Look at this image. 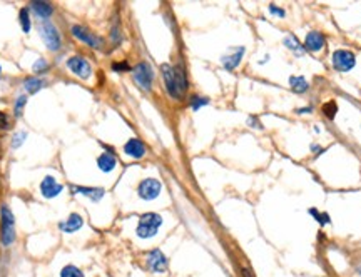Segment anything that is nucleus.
<instances>
[{
    "mask_svg": "<svg viewBox=\"0 0 361 277\" xmlns=\"http://www.w3.org/2000/svg\"><path fill=\"white\" fill-rule=\"evenodd\" d=\"M242 55H244V47H239V49L236 50V54H233V55L223 57V66H224V69H226V70H234V69L241 64Z\"/></svg>",
    "mask_w": 361,
    "mask_h": 277,
    "instance_id": "obj_16",
    "label": "nucleus"
},
{
    "mask_svg": "<svg viewBox=\"0 0 361 277\" xmlns=\"http://www.w3.org/2000/svg\"><path fill=\"white\" fill-rule=\"evenodd\" d=\"M269 12H271V14L277 15V17H281V19L286 15V12L283 10V9H280V7H276V5H269Z\"/></svg>",
    "mask_w": 361,
    "mask_h": 277,
    "instance_id": "obj_31",
    "label": "nucleus"
},
{
    "mask_svg": "<svg viewBox=\"0 0 361 277\" xmlns=\"http://www.w3.org/2000/svg\"><path fill=\"white\" fill-rule=\"evenodd\" d=\"M25 102H27V97H25V96H20L19 99H17V102H15V115H20V114H22V109L25 107Z\"/></svg>",
    "mask_w": 361,
    "mask_h": 277,
    "instance_id": "obj_27",
    "label": "nucleus"
},
{
    "mask_svg": "<svg viewBox=\"0 0 361 277\" xmlns=\"http://www.w3.org/2000/svg\"><path fill=\"white\" fill-rule=\"evenodd\" d=\"M146 262L151 272L161 274L168 270V257L164 256V252L161 249H152L149 254H147Z\"/></svg>",
    "mask_w": 361,
    "mask_h": 277,
    "instance_id": "obj_7",
    "label": "nucleus"
},
{
    "mask_svg": "<svg viewBox=\"0 0 361 277\" xmlns=\"http://www.w3.org/2000/svg\"><path fill=\"white\" fill-rule=\"evenodd\" d=\"M134 80L137 82V85L144 90L152 89V80H154V70L147 62H139L137 66L132 69Z\"/></svg>",
    "mask_w": 361,
    "mask_h": 277,
    "instance_id": "obj_4",
    "label": "nucleus"
},
{
    "mask_svg": "<svg viewBox=\"0 0 361 277\" xmlns=\"http://www.w3.org/2000/svg\"><path fill=\"white\" fill-rule=\"evenodd\" d=\"M331 60H333V67L338 70V72H350V70L356 66V57H354V54L345 49L335 50Z\"/></svg>",
    "mask_w": 361,
    "mask_h": 277,
    "instance_id": "obj_5",
    "label": "nucleus"
},
{
    "mask_svg": "<svg viewBox=\"0 0 361 277\" xmlns=\"http://www.w3.org/2000/svg\"><path fill=\"white\" fill-rule=\"evenodd\" d=\"M40 37L45 42L47 49L50 50H59L61 49V35H59L57 28L52 25L50 22H44L40 25Z\"/></svg>",
    "mask_w": 361,
    "mask_h": 277,
    "instance_id": "obj_6",
    "label": "nucleus"
},
{
    "mask_svg": "<svg viewBox=\"0 0 361 277\" xmlns=\"http://www.w3.org/2000/svg\"><path fill=\"white\" fill-rule=\"evenodd\" d=\"M336 112H338V105H336V102H333V100L323 105V114L326 115L328 119H333V117L336 115Z\"/></svg>",
    "mask_w": 361,
    "mask_h": 277,
    "instance_id": "obj_24",
    "label": "nucleus"
},
{
    "mask_svg": "<svg viewBox=\"0 0 361 277\" xmlns=\"http://www.w3.org/2000/svg\"><path fill=\"white\" fill-rule=\"evenodd\" d=\"M72 34H74V37L82 40V42L87 44L89 47H92V49H100V44H102V40H100L99 37H96L94 34H91V30H87V28L80 27V25H74L72 27Z\"/></svg>",
    "mask_w": 361,
    "mask_h": 277,
    "instance_id": "obj_10",
    "label": "nucleus"
},
{
    "mask_svg": "<svg viewBox=\"0 0 361 277\" xmlns=\"http://www.w3.org/2000/svg\"><path fill=\"white\" fill-rule=\"evenodd\" d=\"M112 70H116V72H127V70H131L127 62H116L112 64Z\"/></svg>",
    "mask_w": 361,
    "mask_h": 277,
    "instance_id": "obj_28",
    "label": "nucleus"
},
{
    "mask_svg": "<svg viewBox=\"0 0 361 277\" xmlns=\"http://www.w3.org/2000/svg\"><path fill=\"white\" fill-rule=\"evenodd\" d=\"M67 67L72 70L75 75H79L82 79H89L92 74V69H91V64H89L84 57H70L67 60Z\"/></svg>",
    "mask_w": 361,
    "mask_h": 277,
    "instance_id": "obj_9",
    "label": "nucleus"
},
{
    "mask_svg": "<svg viewBox=\"0 0 361 277\" xmlns=\"http://www.w3.org/2000/svg\"><path fill=\"white\" fill-rule=\"evenodd\" d=\"M15 240V221L9 207H2V245L10 247Z\"/></svg>",
    "mask_w": 361,
    "mask_h": 277,
    "instance_id": "obj_3",
    "label": "nucleus"
},
{
    "mask_svg": "<svg viewBox=\"0 0 361 277\" xmlns=\"http://www.w3.org/2000/svg\"><path fill=\"white\" fill-rule=\"evenodd\" d=\"M324 37L323 34H319L318 30H311L310 34H306L304 39V49L310 52H319L324 47Z\"/></svg>",
    "mask_w": 361,
    "mask_h": 277,
    "instance_id": "obj_11",
    "label": "nucleus"
},
{
    "mask_svg": "<svg viewBox=\"0 0 361 277\" xmlns=\"http://www.w3.org/2000/svg\"><path fill=\"white\" fill-rule=\"evenodd\" d=\"M32 9L40 19H49V17L52 15V12H54L52 5L47 2H32Z\"/></svg>",
    "mask_w": 361,
    "mask_h": 277,
    "instance_id": "obj_19",
    "label": "nucleus"
},
{
    "mask_svg": "<svg viewBox=\"0 0 361 277\" xmlns=\"http://www.w3.org/2000/svg\"><path fill=\"white\" fill-rule=\"evenodd\" d=\"M241 274H242V277H254L253 272H251V270L247 269V267H242V269H241Z\"/></svg>",
    "mask_w": 361,
    "mask_h": 277,
    "instance_id": "obj_34",
    "label": "nucleus"
},
{
    "mask_svg": "<svg viewBox=\"0 0 361 277\" xmlns=\"http://www.w3.org/2000/svg\"><path fill=\"white\" fill-rule=\"evenodd\" d=\"M25 89L31 92V94H35V92H39L40 89L44 87V82L40 80V79H35V77H31V79H27L25 80Z\"/></svg>",
    "mask_w": 361,
    "mask_h": 277,
    "instance_id": "obj_22",
    "label": "nucleus"
},
{
    "mask_svg": "<svg viewBox=\"0 0 361 277\" xmlns=\"http://www.w3.org/2000/svg\"><path fill=\"white\" fill-rule=\"evenodd\" d=\"M161 189H162V186L157 179H144L137 187V194L141 199L152 200L161 194Z\"/></svg>",
    "mask_w": 361,
    "mask_h": 277,
    "instance_id": "obj_8",
    "label": "nucleus"
},
{
    "mask_svg": "<svg viewBox=\"0 0 361 277\" xmlns=\"http://www.w3.org/2000/svg\"><path fill=\"white\" fill-rule=\"evenodd\" d=\"M162 79L165 84V90L173 99H182L187 89V79L184 75V70L181 67H171L169 64H164L161 67Z\"/></svg>",
    "mask_w": 361,
    "mask_h": 277,
    "instance_id": "obj_1",
    "label": "nucleus"
},
{
    "mask_svg": "<svg viewBox=\"0 0 361 277\" xmlns=\"http://www.w3.org/2000/svg\"><path fill=\"white\" fill-rule=\"evenodd\" d=\"M116 164H117L116 157L109 154V152H104V154L97 159V166L100 170H104V172H110V170L116 167Z\"/></svg>",
    "mask_w": 361,
    "mask_h": 277,
    "instance_id": "obj_18",
    "label": "nucleus"
},
{
    "mask_svg": "<svg viewBox=\"0 0 361 277\" xmlns=\"http://www.w3.org/2000/svg\"><path fill=\"white\" fill-rule=\"evenodd\" d=\"M61 191H62V186L57 184V180L54 177H45L42 180V184H40V192H42V196L47 199L59 196Z\"/></svg>",
    "mask_w": 361,
    "mask_h": 277,
    "instance_id": "obj_12",
    "label": "nucleus"
},
{
    "mask_svg": "<svg viewBox=\"0 0 361 277\" xmlns=\"http://www.w3.org/2000/svg\"><path fill=\"white\" fill-rule=\"evenodd\" d=\"M70 189L75 192V194H82V196H87L91 197L94 202H99L100 199L104 197V189L100 187H80V186H70Z\"/></svg>",
    "mask_w": 361,
    "mask_h": 277,
    "instance_id": "obj_14",
    "label": "nucleus"
},
{
    "mask_svg": "<svg viewBox=\"0 0 361 277\" xmlns=\"http://www.w3.org/2000/svg\"><path fill=\"white\" fill-rule=\"evenodd\" d=\"M285 45L288 47L289 50L296 52L298 55H303V54H304V47L298 42V39H296L294 35H288V37L285 39Z\"/></svg>",
    "mask_w": 361,
    "mask_h": 277,
    "instance_id": "obj_20",
    "label": "nucleus"
},
{
    "mask_svg": "<svg viewBox=\"0 0 361 277\" xmlns=\"http://www.w3.org/2000/svg\"><path fill=\"white\" fill-rule=\"evenodd\" d=\"M61 277H86V275H84V272H82L79 267H75V266H72V264H69V266H66L61 270Z\"/></svg>",
    "mask_w": 361,
    "mask_h": 277,
    "instance_id": "obj_21",
    "label": "nucleus"
},
{
    "mask_svg": "<svg viewBox=\"0 0 361 277\" xmlns=\"http://www.w3.org/2000/svg\"><path fill=\"white\" fill-rule=\"evenodd\" d=\"M308 212H310L311 216H315V219H316L319 224H321V226H326V224H329V222H331L329 216L326 214V212H319V210H318V209H315V207H311V209L308 210Z\"/></svg>",
    "mask_w": 361,
    "mask_h": 277,
    "instance_id": "obj_23",
    "label": "nucleus"
},
{
    "mask_svg": "<svg viewBox=\"0 0 361 277\" xmlns=\"http://www.w3.org/2000/svg\"><path fill=\"white\" fill-rule=\"evenodd\" d=\"M20 25H22V30L23 32H31V19H29V12L23 9L20 12Z\"/></svg>",
    "mask_w": 361,
    "mask_h": 277,
    "instance_id": "obj_26",
    "label": "nucleus"
},
{
    "mask_svg": "<svg viewBox=\"0 0 361 277\" xmlns=\"http://www.w3.org/2000/svg\"><path fill=\"white\" fill-rule=\"evenodd\" d=\"M0 129H9V115L0 110Z\"/></svg>",
    "mask_w": 361,
    "mask_h": 277,
    "instance_id": "obj_30",
    "label": "nucleus"
},
{
    "mask_svg": "<svg viewBox=\"0 0 361 277\" xmlns=\"http://www.w3.org/2000/svg\"><path fill=\"white\" fill-rule=\"evenodd\" d=\"M45 69H47V62L44 60V58H39V60L34 64V70H35V72H44Z\"/></svg>",
    "mask_w": 361,
    "mask_h": 277,
    "instance_id": "obj_29",
    "label": "nucleus"
},
{
    "mask_svg": "<svg viewBox=\"0 0 361 277\" xmlns=\"http://www.w3.org/2000/svg\"><path fill=\"white\" fill-rule=\"evenodd\" d=\"M124 152L134 159H141L146 156V145L139 139H131L124 145Z\"/></svg>",
    "mask_w": 361,
    "mask_h": 277,
    "instance_id": "obj_13",
    "label": "nucleus"
},
{
    "mask_svg": "<svg viewBox=\"0 0 361 277\" xmlns=\"http://www.w3.org/2000/svg\"><path fill=\"white\" fill-rule=\"evenodd\" d=\"M289 87H291V90L296 94H303L308 90L310 84H308V80L303 75H291V77H289Z\"/></svg>",
    "mask_w": 361,
    "mask_h": 277,
    "instance_id": "obj_17",
    "label": "nucleus"
},
{
    "mask_svg": "<svg viewBox=\"0 0 361 277\" xmlns=\"http://www.w3.org/2000/svg\"><path fill=\"white\" fill-rule=\"evenodd\" d=\"M209 100L204 99V97H199V96H192L191 99V107L192 110H199L201 107H204V105H208Z\"/></svg>",
    "mask_w": 361,
    "mask_h": 277,
    "instance_id": "obj_25",
    "label": "nucleus"
},
{
    "mask_svg": "<svg viewBox=\"0 0 361 277\" xmlns=\"http://www.w3.org/2000/svg\"><path fill=\"white\" fill-rule=\"evenodd\" d=\"M82 224H84V221H82V217L79 214H70L69 216V219L66 222H61V231L62 232H67V234H72L75 231H79V229L82 227Z\"/></svg>",
    "mask_w": 361,
    "mask_h": 277,
    "instance_id": "obj_15",
    "label": "nucleus"
},
{
    "mask_svg": "<svg viewBox=\"0 0 361 277\" xmlns=\"http://www.w3.org/2000/svg\"><path fill=\"white\" fill-rule=\"evenodd\" d=\"M308 112H310V114H311V112H313V109H311V107H304V109H299V110H298V114H308Z\"/></svg>",
    "mask_w": 361,
    "mask_h": 277,
    "instance_id": "obj_35",
    "label": "nucleus"
},
{
    "mask_svg": "<svg viewBox=\"0 0 361 277\" xmlns=\"http://www.w3.org/2000/svg\"><path fill=\"white\" fill-rule=\"evenodd\" d=\"M25 132H19V134H15V139H14V144H12V145H14V147H19L22 142H23V140H25Z\"/></svg>",
    "mask_w": 361,
    "mask_h": 277,
    "instance_id": "obj_32",
    "label": "nucleus"
},
{
    "mask_svg": "<svg viewBox=\"0 0 361 277\" xmlns=\"http://www.w3.org/2000/svg\"><path fill=\"white\" fill-rule=\"evenodd\" d=\"M247 122H249V127L263 129V126H261V124H259V120H258V119H254V117H249V120H247Z\"/></svg>",
    "mask_w": 361,
    "mask_h": 277,
    "instance_id": "obj_33",
    "label": "nucleus"
},
{
    "mask_svg": "<svg viewBox=\"0 0 361 277\" xmlns=\"http://www.w3.org/2000/svg\"><path fill=\"white\" fill-rule=\"evenodd\" d=\"M161 226H162L161 216L156 214V212H146V214L141 216L139 226H137V229H135V234H137L141 239H151L157 234Z\"/></svg>",
    "mask_w": 361,
    "mask_h": 277,
    "instance_id": "obj_2",
    "label": "nucleus"
},
{
    "mask_svg": "<svg viewBox=\"0 0 361 277\" xmlns=\"http://www.w3.org/2000/svg\"><path fill=\"white\" fill-rule=\"evenodd\" d=\"M358 272H359V274H361V267H359V269H358Z\"/></svg>",
    "mask_w": 361,
    "mask_h": 277,
    "instance_id": "obj_36",
    "label": "nucleus"
}]
</instances>
